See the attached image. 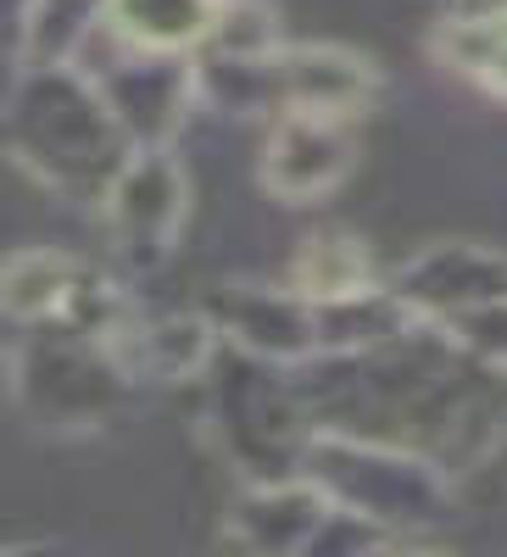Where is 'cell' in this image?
<instances>
[{
    "label": "cell",
    "instance_id": "277c9868",
    "mask_svg": "<svg viewBox=\"0 0 507 557\" xmlns=\"http://www.w3.org/2000/svg\"><path fill=\"white\" fill-rule=\"evenodd\" d=\"M412 557H435V552H412Z\"/></svg>",
    "mask_w": 507,
    "mask_h": 557
},
{
    "label": "cell",
    "instance_id": "6da1fadb",
    "mask_svg": "<svg viewBox=\"0 0 507 557\" xmlns=\"http://www.w3.org/2000/svg\"><path fill=\"white\" fill-rule=\"evenodd\" d=\"M296 278L312 296H357V285L368 278V262L351 240H312L296 257Z\"/></svg>",
    "mask_w": 507,
    "mask_h": 557
},
{
    "label": "cell",
    "instance_id": "7a4b0ae2",
    "mask_svg": "<svg viewBox=\"0 0 507 557\" xmlns=\"http://www.w3.org/2000/svg\"><path fill=\"white\" fill-rule=\"evenodd\" d=\"M118 17L151 45H178L201 28V0H118Z\"/></svg>",
    "mask_w": 507,
    "mask_h": 557
},
{
    "label": "cell",
    "instance_id": "3957f363",
    "mask_svg": "<svg viewBox=\"0 0 507 557\" xmlns=\"http://www.w3.org/2000/svg\"><path fill=\"white\" fill-rule=\"evenodd\" d=\"M457 62L491 89H507V17H474L457 34Z\"/></svg>",
    "mask_w": 507,
    "mask_h": 557
}]
</instances>
